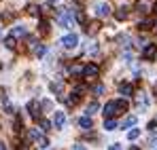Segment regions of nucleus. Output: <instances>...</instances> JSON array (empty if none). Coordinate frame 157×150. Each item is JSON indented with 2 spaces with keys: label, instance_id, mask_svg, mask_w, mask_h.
I'll use <instances>...</instances> for the list:
<instances>
[{
  "label": "nucleus",
  "instance_id": "1",
  "mask_svg": "<svg viewBox=\"0 0 157 150\" xmlns=\"http://www.w3.org/2000/svg\"><path fill=\"white\" fill-rule=\"evenodd\" d=\"M128 110V101L125 100H113L108 101L104 106V121L106 119H113V116H117V114H121V112H125Z\"/></svg>",
  "mask_w": 157,
  "mask_h": 150
},
{
  "label": "nucleus",
  "instance_id": "2",
  "mask_svg": "<svg viewBox=\"0 0 157 150\" xmlns=\"http://www.w3.org/2000/svg\"><path fill=\"white\" fill-rule=\"evenodd\" d=\"M57 24L64 25V27H72V25H75V11L64 9V11L57 15Z\"/></svg>",
  "mask_w": 157,
  "mask_h": 150
},
{
  "label": "nucleus",
  "instance_id": "3",
  "mask_svg": "<svg viewBox=\"0 0 157 150\" xmlns=\"http://www.w3.org/2000/svg\"><path fill=\"white\" fill-rule=\"evenodd\" d=\"M59 42H62V47H66V49H75L78 45V36L77 34H66Z\"/></svg>",
  "mask_w": 157,
  "mask_h": 150
},
{
  "label": "nucleus",
  "instance_id": "4",
  "mask_svg": "<svg viewBox=\"0 0 157 150\" xmlns=\"http://www.w3.org/2000/svg\"><path fill=\"white\" fill-rule=\"evenodd\" d=\"M98 72H100V68H98L96 64H87V66L83 68V76H85V78H96Z\"/></svg>",
  "mask_w": 157,
  "mask_h": 150
},
{
  "label": "nucleus",
  "instance_id": "5",
  "mask_svg": "<svg viewBox=\"0 0 157 150\" xmlns=\"http://www.w3.org/2000/svg\"><path fill=\"white\" fill-rule=\"evenodd\" d=\"M53 125H55V129H64V125H66V114L57 110L53 114Z\"/></svg>",
  "mask_w": 157,
  "mask_h": 150
},
{
  "label": "nucleus",
  "instance_id": "6",
  "mask_svg": "<svg viewBox=\"0 0 157 150\" xmlns=\"http://www.w3.org/2000/svg\"><path fill=\"white\" fill-rule=\"evenodd\" d=\"M155 55H157V45H153V42H151V45H147L144 51H142V57H144V59H153Z\"/></svg>",
  "mask_w": 157,
  "mask_h": 150
},
{
  "label": "nucleus",
  "instance_id": "7",
  "mask_svg": "<svg viewBox=\"0 0 157 150\" xmlns=\"http://www.w3.org/2000/svg\"><path fill=\"white\" fill-rule=\"evenodd\" d=\"M28 110H30V114H32L34 119L40 116V106H38V101H30V104H28Z\"/></svg>",
  "mask_w": 157,
  "mask_h": 150
},
{
  "label": "nucleus",
  "instance_id": "8",
  "mask_svg": "<svg viewBox=\"0 0 157 150\" xmlns=\"http://www.w3.org/2000/svg\"><path fill=\"white\" fill-rule=\"evenodd\" d=\"M96 11H98L100 17H108V15H110V6H108L106 2H100V4L96 6Z\"/></svg>",
  "mask_w": 157,
  "mask_h": 150
},
{
  "label": "nucleus",
  "instance_id": "9",
  "mask_svg": "<svg viewBox=\"0 0 157 150\" xmlns=\"http://www.w3.org/2000/svg\"><path fill=\"white\" fill-rule=\"evenodd\" d=\"M132 91H134V87H132L130 82H121L119 85V93L121 95H132Z\"/></svg>",
  "mask_w": 157,
  "mask_h": 150
},
{
  "label": "nucleus",
  "instance_id": "10",
  "mask_svg": "<svg viewBox=\"0 0 157 150\" xmlns=\"http://www.w3.org/2000/svg\"><path fill=\"white\" fill-rule=\"evenodd\" d=\"M26 34H28V30L24 25H17V27H13V32H11L13 38H19V36H26Z\"/></svg>",
  "mask_w": 157,
  "mask_h": 150
},
{
  "label": "nucleus",
  "instance_id": "11",
  "mask_svg": "<svg viewBox=\"0 0 157 150\" xmlns=\"http://www.w3.org/2000/svg\"><path fill=\"white\" fill-rule=\"evenodd\" d=\"M51 91L57 93V95H62V91H64V80H55V82H51Z\"/></svg>",
  "mask_w": 157,
  "mask_h": 150
},
{
  "label": "nucleus",
  "instance_id": "12",
  "mask_svg": "<svg viewBox=\"0 0 157 150\" xmlns=\"http://www.w3.org/2000/svg\"><path fill=\"white\" fill-rule=\"evenodd\" d=\"M128 15H130V13H128V6H121V9H117V15H115V17H117L119 21H123V19H128Z\"/></svg>",
  "mask_w": 157,
  "mask_h": 150
},
{
  "label": "nucleus",
  "instance_id": "13",
  "mask_svg": "<svg viewBox=\"0 0 157 150\" xmlns=\"http://www.w3.org/2000/svg\"><path fill=\"white\" fill-rule=\"evenodd\" d=\"M136 121H138L136 116H128V119H125V121L121 123V129H128V127H134V125H136Z\"/></svg>",
  "mask_w": 157,
  "mask_h": 150
},
{
  "label": "nucleus",
  "instance_id": "14",
  "mask_svg": "<svg viewBox=\"0 0 157 150\" xmlns=\"http://www.w3.org/2000/svg\"><path fill=\"white\" fill-rule=\"evenodd\" d=\"M30 140H34V142H40V140H43V133H40L38 129H30Z\"/></svg>",
  "mask_w": 157,
  "mask_h": 150
},
{
  "label": "nucleus",
  "instance_id": "15",
  "mask_svg": "<svg viewBox=\"0 0 157 150\" xmlns=\"http://www.w3.org/2000/svg\"><path fill=\"white\" fill-rule=\"evenodd\" d=\"M78 125L83 127V129H91V116H83V119L78 121Z\"/></svg>",
  "mask_w": 157,
  "mask_h": 150
},
{
  "label": "nucleus",
  "instance_id": "16",
  "mask_svg": "<svg viewBox=\"0 0 157 150\" xmlns=\"http://www.w3.org/2000/svg\"><path fill=\"white\" fill-rule=\"evenodd\" d=\"M138 27H140V30H151V27H153V19H144V21H140Z\"/></svg>",
  "mask_w": 157,
  "mask_h": 150
},
{
  "label": "nucleus",
  "instance_id": "17",
  "mask_svg": "<svg viewBox=\"0 0 157 150\" xmlns=\"http://www.w3.org/2000/svg\"><path fill=\"white\" fill-rule=\"evenodd\" d=\"M115 127H117V121H115V119H106V121H104V129L113 131Z\"/></svg>",
  "mask_w": 157,
  "mask_h": 150
},
{
  "label": "nucleus",
  "instance_id": "18",
  "mask_svg": "<svg viewBox=\"0 0 157 150\" xmlns=\"http://www.w3.org/2000/svg\"><path fill=\"white\" fill-rule=\"evenodd\" d=\"M136 104H138V108H147V100H144V95L140 93V95H136Z\"/></svg>",
  "mask_w": 157,
  "mask_h": 150
},
{
  "label": "nucleus",
  "instance_id": "19",
  "mask_svg": "<svg viewBox=\"0 0 157 150\" xmlns=\"http://www.w3.org/2000/svg\"><path fill=\"white\" fill-rule=\"evenodd\" d=\"M98 108H100V104H98V101H91V104L87 106V114H94Z\"/></svg>",
  "mask_w": 157,
  "mask_h": 150
},
{
  "label": "nucleus",
  "instance_id": "20",
  "mask_svg": "<svg viewBox=\"0 0 157 150\" xmlns=\"http://www.w3.org/2000/svg\"><path fill=\"white\" fill-rule=\"evenodd\" d=\"M136 11H138L140 15H147V4H144V2H138V4H136Z\"/></svg>",
  "mask_w": 157,
  "mask_h": 150
},
{
  "label": "nucleus",
  "instance_id": "21",
  "mask_svg": "<svg viewBox=\"0 0 157 150\" xmlns=\"http://www.w3.org/2000/svg\"><path fill=\"white\" fill-rule=\"evenodd\" d=\"M138 135H140V129H132L130 133H128V140H136Z\"/></svg>",
  "mask_w": 157,
  "mask_h": 150
},
{
  "label": "nucleus",
  "instance_id": "22",
  "mask_svg": "<svg viewBox=\"0 0 157 150\" xmlns=\"http://www.w3.org/2000/svg\"><path fill=\"white\" fill-rule=\"evenodd\" d=\"M4 45H6V47H9V49H13V47H15V38H13V36H9V38H6V42H4Z\"/></svg>",
  "mask_w": 157,
  "mask_h": 150
},
{
  "label": "nucleus",
  "instance_id": "23",
  "mask_svg": "<svg viewBox=\"0 0 157 150\" xmlns=\"http://www.w3.org/2000/svg\"><path fill=\"white\" fill-rule=\"evenodd\" d=\"M34 53H36L38 57H40V55H45V47H43V45H38V47L34 49Z\"/></svg>",
  "mask_w": 157,
  "mask_h": 150
},
{
  "label": "nucleus",
  "instance_id": "24",
  "mask_svg": "<svg viewBox=\"0 0 157 150\" xmlns=\"http://www.w3.org/2000/svg\"><path fill=\"white\" fill-rule=\"evenodd\" d=\"M40 127H43V131H49L51 129V123L49 121H40Z\"/></svg>",
  "mask_w": 157,
  "mask_h": 150
},
{
  "label": "nucleus",
  "instance_id": "25",
  "mask_svg": "<svg viewBox=\"0 0 157 150\" xmlns=\"http://www.w3.org/2000/svg\"><path fill=\"white\" fill-rule=\"evenodd\" d=\"M77 19L78 21H85V13L83 11H77Z\"/></svg>",
  "mask_w": 157,
  "mask_h": 150
},
{
  "label": "nucleus",
  "instance_id": "26",
  "mask_svg": "<svg viewBox=\"0 0 157 150\" xmlns=\"http://www.w3.org/2000/svg\"><path fill=\"white\" fill-rule=\"evenodd\" d=\"M28 13H30V15H36L38 11H36V6H32V4H30V6H28Z\"/></svg>",
  "mask_w": 157,
  "mask_h": 150
},
{
  "label": "nucleus",
  "instance_id": "27",
  "mask_svg": "<svg viewBox=\"0 0 157 150\" xmlns=\"http://www.w3.org/2000/svg\"><path fill=\"white\" fill-rule=\"evenodd\" d=\"M94 93H98V95H100V93H104V87H102V85H98V87L94 89Z\"/></svg>",
  "mask_w": 157,
  "mask_h": 150
},
{
  "label": "nucleus",
  "instance_id": "28",
  "mask_svg": "<svg viewBox=\"0 0 157 150\" xmlns=\"http://www.w3.org/2000/svg\"><path fill=\"white\" fill-rule=\"evenodd\" d=\"M108 150H123V148H121L119 144H110V146H108Z\"/></svg>",
  "mask_w": 157,
  "mask_h": 150
},
{
  "label": "nucleus",
  "instance_id": "29",
  "mask_svg": "<svg viewBox=\"0 0 157 150\" xmlns=\"http://www.w3.org/2000/svg\"><path fill=\"white\" fill-rule=\"evenodd\" d=\"M72 150H85V146H83V144H75V146H72Z\"/></svg>",
  "mask_w": 157,
  "mask_h": 150
},
{
  "label": "nucleus",
  "instance_id": "30",
  "mask_svg": "<svg viewBox=\"0 0 157 150\" xmlns=\"http://www.w3.org/2000/svg\"><path fill=\"white\" fill-rule=\"evenodd\" d=\"M151 146H157V135H153V137H151Z\"/></svg>",
  "mask_w": 157,
  "mask_h": 150
},
{
  "label": "nucleus",
  "instance_id": "31",
  "mask_svg": "<svg viewBox=\"0 0 157 150\" xmlns=\"http://www.w3.org/2000/svg\"><path fill=\"white\" fill-rule=\"evenodd\" d=\"M153 13H155V15H157V2H155V4H153Z\"/></svg>",
  "mask_w": 157,
  "mask_h": 150
},
{
  "label": "nucleus",
  "instance_id": "32",
  "mask_svg": "<svg viewBox=\"0 0 157 150\" xmlns=\"http://www.w3.org/2000/svg\"><path fill=\"white\" fill-rule=\"evenodd\" d=\"M0 150H6V146H4V144H2V142H0Z\"/></svg>",
  "mask_w": 157,
  "mask_h": 150
},
{
  "label": "nucleus",
  "instance_id": "33",
  "mask_svg": "<svg viewBox=\"0 0 157 150\" xmlns=\"http://www.w3.org/2000/svg\"><path fill=\"white\" fill-rule=\"evenodd\" d=\"M49 2H59V0H49Z\"/></svg>",
  "mask_w": 157,
  "mask_h": 150
},
{
  "label": "nucleus",
  "instance_id": "34",
  "mask_svg": "<svg viewBox=\"0 0 157 150\" xmlns=\"http://www.w3.org/2000/svg\"><path fill=\"white\" fill-rule=\"evenodd\" d=\"M132 150H138V148H136V146H134V148H132Z\"/></svg>",
  "mask_w": 157,
  "mask_h": 150
}]
</instances>
